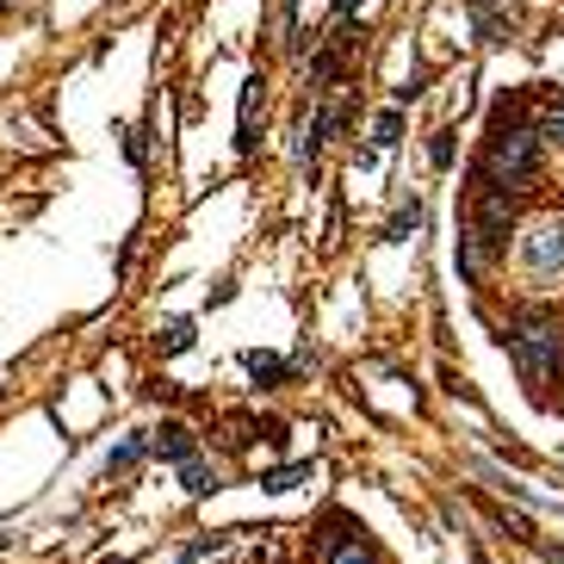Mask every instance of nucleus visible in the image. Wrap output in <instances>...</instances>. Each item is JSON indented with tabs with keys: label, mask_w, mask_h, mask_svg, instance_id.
Here are the masks:
<instances>
[{
	"label": "nucleus",
	"mask_w": 564,
	"mask_h": 564,
	"mask_svg": "<svg viewBox=\"0 0 564 564\" xmlns=\"http://www.w3.org/2000/svg\"><path fill=\"white\" fill-rule=\"evenodd\" d=\"M429 161H434V168H453V136H447V131L429 143Z\"/></svg>",
	"instance_id": "obj_16"
},
{
	"label": "nucleus",
	"mask_w": 564,
	"mask_h": 564,
	"mask_svg": "<svg viewBox=\"0 0 564 564\" xmlns=\"http://www.w3.org/2000/svg\"><path fill=\"white\" fill-rule=\"evenodd\" d=\"M521 267L533 273V279L564 267V224L559 217H545V224H533V230L521 236Z\"/></svg>",
	"instance_id": "obj_3"
},
{
	"label": "nucleus",
	"mask_w": 564,
	"mask_h": 564,
	"mask_svg": "<svg viewBox=\"0 0 564 564\" xmlns=\"http://www.w3.org/2000/svg\"><path fill=\"white\" fill-rule=\"evenodd\" d=\"M7 545H13V533H0V552H7Z\"/></svg>",
	"instance_id": "obj_20"
},
{
	"label": "nucleus",
	"mask_w": 564,
	"mask_h": 564,
	"mask_svg": "<svg viewBox=\"0 0 564 564\" xmlns=\"http://www.w3.org/2000/svg\"><path fill=\"white\" fill-rule=\"evenodd\" d=\"M242 367H249V379L261 391H279V385H292V367H286V360H273V353H242Z\"/></svg>",
	"instance_id": "obj_7"
},
{
	"label": "nucleus",
	"mask_w": 564,
	"mask_h": 564,
	"mask_svg": "<svg viewBox=\"0 0 564 564\" xmlns=\"http://www.w3.org/2000/svg\"><path fill=\"white\" fill-rule=\"evenodd\" d=\"M298 478H311V459H298V466H279V471H267L261 484H267V490H292Z\"/></svg>",
	"instance_id": "obj_13"
},
{
	"label": "nucleus",
	"mask_w": 564,
	"mask_h": 564,
	"mask_svg": "<svg viewBox=\"0 0 564 564\" xmlns=\"http://www.w3.org/2000/svg\"><path fill=\"white\" fill-rule=\"evenodd\" d=\"M224 447L230 453L254 447V416H230V422H224Z\"/></svg>",
	"instance_id": "obj_10"
},
{
	"label": "nucleus",
	"mask_w": 564,
	"mask_h": 564,
	"mask_svg": "<svg viewBox=\"0 0 564 564\" xmlns=\"http://www.w3.org/2000/svg\"><path fill=\"white\" fill-rule=\"evenodd\" d=\"M143 453H149V434H124V441L112 447V459H106V471H131Z\"/></svg>",
	"instance_id": "obj_9"
},
{
	"label": "nucleus",
	"mask_w": 564,
	"mask_h": 564,
	"mask_svg": "<svg viewBox=\"0 0 564 564\" xmlns=\"http://www.w3.org/2000/svg\"><path fill=\"white\" fill-rule=\"evenodd\" d=\"M149 447L161 453V459H175V466H187V459H199V441H193V429L187 422H161V434L149 441Z\"/></svg>",
	"instance_id": "obj_6"
},
{
	"label": "nucleus",
	"mask_w": 564,
	"mask_h": 564,
	"mask_svg": "<svg viewBox=\"0 0 564 564\" xmlns=\"http://www.w3.org/2000/svg\"><path fill=\"white\" fill-rule=\"evenodd\" d=\"M180 484L193 490V496H212V490H224V478H217L205 459H187V466H180Z\"/></svg>",
	"instance_id": "obj_8"
},
{
	"label": "nucleus",
	"mask_w": 564,
	"mask_h": 564,
	"mask_svg": "<svg viewBox=\"0 0 564 564\" xmlns=\"http://www.w3.org/2000/svg\"><path fill=\"white\" fill-rule=\"evenodd\" d=\"M261 99H267V75L254 69V75L242 81V124H236V149H242V156H254V143H261V136H254V112H261Z\"/></svg>",
	"instance_id": "obj_5"
},
{
	"label": "nucleus",
	"mask_w": 564,
	"mask_h": 564,
	"mask_svg": "<svg viewBox=\"0 0 564 564\" xmlns=\"http://www.w3.org/2000/svg\"><path fill=\"white\" fill-rule=\"evenodd\" d=\"M422 87H429V75H422V69H416V75H409L404 87H397V106H409V99H422Z\"/></svg>",
	"instance_id": "obj_17"
},
{
	"label": "nucleus",
	"mask_w": 564,
	"mask_h": 564,
	"mask_svg": "<svg viewBox=\"0 0 564 564\" xmlns=\"http://www.w3.org/2000/svg\"><path fill=\"white\" fill-rule=\"evenodd\" d=\"M106 564H131V559H106Z\"/></svg>",
	"instance_id": "obj_21"
},
{
	"label": "nucleus",
	"mask_w": 564,
	"mask_h": 564,
	"mask_svg": "<svg viewBox=\"0 0 564 564\" xmlns=\"http://www.w3.org/2000/svg\"><path fill=\"white\" fill-rule=\"evenodd\" d=\"M187 348H193V316H175L168 335H161V353H187Z\"/></svg>",
	"instance_id": "obj_11"
},
{
	"label": "nucleus",
	"mask_w": 564,
	"mask_h": 564,
	"mask_svg": "<svg viewBox=\"0 0 564 564\" xmlns=\"http://www.w3.org/2000/svg\"><path fill=\"white\" fill-rule=\"evenodd\" d=\"M508 360L521 367V379L533 385V397L545 404V385H552L559 367H564L559 323H552V316H527V323H515V329H508Z\"/></svg>",
	"instance_id": "obj_1"
},
{
	"label": "nucleus",
	"mask_w": 564,
	"mask_h": 564,
	"mask_svg": "<svg viewBox=\"0 0 564 564\" xmlns=\"http://www.w3.org/2000/svg\"><path fill=\"white\" fill-rule=\"evenodd\" d=\"M316 552H323V564H379V552H372L348 521H329V533L316 540Z\"/></svg>",
	"instance_id": "obj_4"
},
{
	"label": "nucleus",
	"mask_w": 564,
	"mask_h": 564,
	"mask_svg": "<svg viewBox=\"0 0 564 564\" xmlns=\"http://www.w3.org/2000/svg\"><path fill=\"white\" fill-rule=\"evenodd\" d=\"M416 224H422V205H416V199H409V205H404V212H397V217H391V242H409V230H416Z\"/></svg>",
	"instance_id": "obj_12"
},
{
	"label": "nucleus",
	"mask_w": 564,
	"mask_h": 564,
	"mask_svg": "<svg viewBox=\"0 0 564 564\" xmlns=\"http://www.w3.org/2000/svg\"><path fill=\"white\" fill-rule=\"evenodd\" d=\"M545 136H559V143H564V99H552V106H545Z\"/></svg>",
	"instance_id": "obj_18"
},
{
	"label": "nucleus",
	"mask_w": 564,
	"mask_h": 564,
	"mask_svg": "<svg viewBox=\"0 0 564 564\" xmlns=\"http://www.w3.org/2000/svg\"><path fill=\"white\" fill-rule=\"evenodd\" d=\"M533 168H540V131H527V124H503V131L490 136V161H484L490 193H508V187L533 180Z\"/></svg>",
	"instance_id": "obj_2"
},
{
	"label": "nucleus",
	"mask_w": 564,
	"mask_h": 564,
	"mask_svg": "<svg viewBox=\"0 0 564 564\" xmlns=\"http://www.w3.org/2000/svg\"><path fill=\"white\" fill-rule=\"evenodd\" d=\"M397 143V112H385L379 118V131H372V149H391Z\"/></svg>",
	"instance_id": "obj_15"
},
{
	"label": "nucleus",
	"mask_w": 564,
	"mask_h": 564,
	"mask_svg": "<svg viewBox=\"0 0 564 564\" xmlns=\"http://www.w3.org/2000/svg\"><path fill=\"white\" fill-rule=\"evenodd\" d=\"M353 7H360V0H335V20H348Z\"/></svg>",
	"instance_id": "obj_19"
},
{
	"label": "nucleus",
	"mask_w": 564,
	"mask_h": 564,
	"mask_svg": "<svg viewBox=\"0 0 564 564\" xmlns=\"http://www.w3.org/2000/svg\"><path fill=\"white\" fill-rule=\"evenodd\" d=\"M224 540H230V533H212V540H193V545H187V552L175 559V564H193V559H205V552H217Z\"/></svg>",
	"instance_id": "obj_14"
}]
</instances>
